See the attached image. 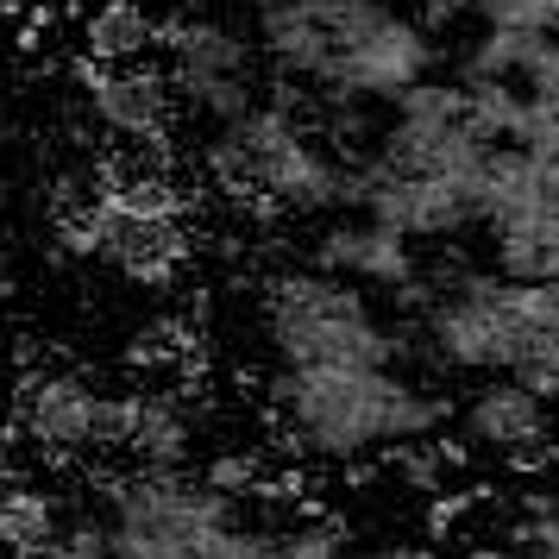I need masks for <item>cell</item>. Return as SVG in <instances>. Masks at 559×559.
Here are the masks:
<instances>
[{
  "instance_id": "1",
  "label": "cell",
  "mask_w": 559,
  "mask_h": 559,
  "mask_svg": "<svg viewBox=\"0 0 559 559\" xmlns=\"http://www.w3.org/2000/svg\"><path fill=\"white\" fill-rule=\"evenodd\" d=\"M277 403L296 415L302 440L321 453H365L378 440H415L440 421V403L403 390L383 371H346V365H308V371H283Z\"/></svg>"
},
{
  "instance_id": "2",
  "label": "cell",
  "mask_w": 559,
  "mask_h": 559,
  "mask_svg": "<svg viewBox=\"0 0 559 559\" xmlns=\"http://www.w3.org/2000/svg\"><path fill=\"white\" fill-rule=\"evenodd\" d=\"M271 340L289 371L308 365H346V371H383L390 340L371 328V314L346 283L328 277H283L271 289Z\"/></svg>"
},
{
  "instance_id": "3",
  "label": "cell",
  "mask_w": 559,
  "mask_h": 559,
  "mask_svg": "<svg viewBox=\"0 0 559 559\" xmlns=\"http://www.w3.org/2000/svg\"><path fill=\"white\" fill-rule=\"evenodd\" d=\"M76 82L114 132L127 139H164V82L157 76H114L95 57H76Z\"/></svg>"
},
{
  "instance_id": "4",
  "label": "cell",
  "mask_w": 559,
  "mask_h": 559,
  "mask_svg": "<svg viewBox=\"0 0 559 559\" xmlns=\"http://www.w3.org/2000/svg\"><path fill=\"white\" fill-rule=\"evenodd\" d=\"M95 408H102V396L82 390L76 378H45L26 396V428L45 447H95Z\"/></svg>"
},
{
  "instance_id": "5",
  "label": "cell",
  "mask_w": 559,
  "mask_h": 559,
  "mask_svg": "<svg viewBox=\"0 0 559 559\" xmlns=\"http://www.w3.org/2000/svg\"><path fill=\"white\" fill-rule=\"evenodd\" d=\"M465 428L484 447H534L540 440V396H528L522 383H490L472 403Z\"/></svg>"
},
{
  "instance_id": "6",
  "label": "cell",
  "mask_w": 559,
  "mask_h": 559,
  "mask_svg": "<svg viewBox=\"0 0 559 559\" xmlns=\"http://www.w3.org/2000/svg\"><path fill=\"white\" fill-rule=\"evenodd\" d=\"M321 264L328 271H358V277H378V283H408V252H403V233L390 227H353V233H333L321 246Z\"/></svg>"
},
{
  "instance_id": "7",
  "label": "cell",
  "mask_w": 559,
  "mask_h": 559,
  "mask_svg": "<svg viewBox=\"0 0 559 559\" xmlns=\"http://www.w3.org/2000/svg\"><path fill=\"white\" fill-rule=\"evenodd\" d=\"M0 547L20 559H45V554H63L57 540V509L45 490H7L0 497Z\"/></svg>"
},
{
  "instance_id": "8",
  "label": "cell",
  "mask_w": 559,
  "mask_h": 559,
  "mask_svg": "<svg viewBox=\"0 0 559 559\" xmlns=\"http://www.w3.org/2000/svg\"><path fill=\"white\" fill-rule=\"evenodd\" d=\"M157 32L152 20H145V7H132V0H107V7H95V20H88V57L95 63H127V57H139L145 45H152Z\"/></svg>"
},
{
  "instance_id": "9",
  "label": "cell",
  "mask_w": 559,
  "mask_h": 559,
  "mask_svg": "<svg viewBox=\"0 0 559 559\" xmlns=\"http://www.w3.org/2000/svg\"><path fill=\"white\" fill-rule=\"evenodd\" d=\"M132 453L157 465V472H170L182 453H189V428H182L177 403H164V396H145V421H139V440H132Z\"/></svg>"
},
{
  "instance_id": "10",
  "label": "cell",
  "mask_w": 559,
  "mask_h": 559,
  "mask_svg": "<svg viewBox=\"0 0 559 559\" xmlns=\"http://www.w3.org/2000/svg\"><path fill=\"white\" fill-rule=\"evenodd\" d=\"M145 421V396H102L95 408V447H132Z\"/></svg>"
},
{
  "instance_id": "11",
  "label": "cell",
  "mask_w": 559,
  "mask_h": 559,
  "mask_svg": "<svg viewBox=\"0 0 559 559\" xmlns=\"http://www.w3.org/2000/svg\"><path fill=\"white\" fill-rule=\"evenodd\" d=\"M258 478V459L246 453H227V459H214V465H207V484H214V490H221V497H227V490H239V484H252Z\"/></svg>"
},
{
  "instance_id": "12",
  "label": "cell",
  "mask_w": 559,
  "mask_h": 559,
  "mask_svg": "<svg viewBox=\"0 0 559 559\" xmlns=\"http://www.w3.org/2000/svg\"><path fill=\"white\" fill-rule=\"evenodd\" d=\"M63 559H114V534H107V528L63 534Z\"/></svg>"
},
{
  "instance_id": "13",
  "label": "cell",
  "mask_w": 559,
  "mask_h": 559,
  "mask_svg": "<svg viewBox=\"0 0 559 559\" xmlns=\"http://www.w3.org/2000/svg\"><path fill=\"white\" fill-rule=\"evenodd\" d=\"M440 472H447L440 447H428V453H403V478H408V484H433Z\"/></svg>"
},
{
  "instance_id": "14",
  "label": "cell",
  "mask_w": 559,
  "mask_h": 559,
  "mask_svg": "<svg viewBox=\"0 0 559 559\" xmlns=\"http://www.w3.org/2000/svg\"><path fill=\"white\" fill-rule=\"evenodd\" d=\"M465 503H472V497H433V509H428V534H447L459 522V515H465Z\"/></svg>"
},
{
  "instance_id": "15",
  "label": "cell",
  "mask_w": 559,
  "mask_h": 559,
  "mask_svg": "<svg viewBox=\"0 0 559 559\" xmlns=\"http://www.w3.org/2000/svg\"><path fill=\"white\" fill-rule=\"evenodd\" d=\"M465 559H503V554H497V547H472Z\"/></svg>"
},
{
  "instance_id": "16",
  "label": "cell",
  "mask_w": 559,
  "mask_h": 559,
  "mask_svg": "<svg viewBox=\"0 0 559 559\" xmlns=\"http://www.w3.org/2000/svg\"><path fill=\"white\" fill-rule=\"evenodd\" d=\"M396 559H428V554H421V547H408V554H396Z\"/></svg>"
},
{
  "instance_id": "17",
  "label": "cell",
  "mask_w": 559,
  "mask_h": 559,
  "mask_svg": "<svg viewBox=\"0 0 559 559\" xmlns=\"http://www.w3.org/2000/svg\"><path fill=\"white\" fill-rule=\"evenodd\" d=\"M0 302H7V277H0Z\"/></svg>"
}]
</instances>
